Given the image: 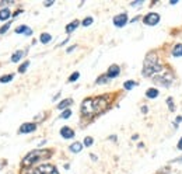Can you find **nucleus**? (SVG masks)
<instances>
[{
	"mask_svg": "<svg viewBox=\"0 0 182 174\" xmlns=\"http://www.w3.org/2000/svg\"><path fill=\"white\" fill-rule=\"evenodd\" d=\"M153 82L159 86L169 87L172 84V82H174V76L169 72H165L164 74H156V76H153Z\"/></svg>",
	"mask_w": 182,
	"mask_h": 174,
	"instance_id": "3",
	"label": "nucleus"
},
{
	"mask_svg": "<svg viewBox=\"0 0 182 174\" xmlns=\"http://www.w3.org/2000/svg\"><path fill=\"white\" fill-rule=\"evenodd\" d=\"M10 16H11V13L8 8H2V10H0V20H2V21H7V20L10 19Z\"/></svg>",
	"mask_w": 182,
	"mask_h": 174,
	"instance_id": "17",
	"label": "nucleus"
},
{
	"mask_svg": "<svg viewBox=\"0 0 182 174\" xmlns=\"http://www.w3.org/2000/svg\"><path fill=\"white\" fill-rule=\"evenodd\" d=\"M27 30H28V27H27V25H20V27H17V28H16V32H17V34H25Z\"/></svg>",
	"mask_w": 182,
	"mask_h": 174,
	"instance_id": "25",
	"label": "nucleus"
},
{
	"mask_svg": "<svg viewBox=\"0 0 182 174\" xmlns=\"http://www.w3.org/2000/svg\"><path fill=\"white\" fill-rule=\"evenodd\" d=\"M44 6H45V7H50V6H53V2H45Z\"/></svg>",
	"mask_w": 182,
	"mask_h": 174,
	"instance_id": "34",
	"label": "nucleus"
},
{
	"mask_svg": "<svg viewBox=\"0 0 182 174\" xmlns=\"http://www.w3.org/2000/svg\"><path fill=\"white\" fill-rule=\"evenodd\" d=\"M139 19H140V17H135V19H132V20H130V23H136Z\"/></svg>",
	"mask_w": 182,
	"mask_h": 174,
	"instance_id": "40",
	"label": "nucleus"
},
{
	"mask_svg": "<svg viewBox=\"0 0 182 174\" xmlns=\"http://www.w3.org/2000/svg\"><path fill=\"white\" fill-rule=\"evenodd\" d=\"M79 76H80V73H79V72H74V73H71L70 74V77H69V82H76V80L77 79H79Z\"/></svg>",
	"mask_w": 182,
	"mask_h": 174,
	"instance_id": "28",
	"label": "nucleus"
},
{
	"mask_svg": "<svg viewBox=\"0 0 182 174\" xmlns=\"http://www.w3.org/2000/svg\"><path fill=\"white\" fill-rule=\"evenodd\" d=\"M92 21H94V19H92V17H86V19L83 20L81 24L84 27H88V25H91V24H92Z\"/></svg>",
	"mask_w": 182,
	"mask_h": 174,
	"instance_id": "27",
	"label": "nucleus"
},
{
	"mask_svg": "<svg viewBox=\"0 0 182 174\" xmlns=\"http://www.w3.org/2000/svg\"><path fill=\"white\" fill-rule=\"evenodd\" d=\"M71 104H73V100L71 98H66V100H62L60 103L58 104V108L59 110H66L67 107H70Z\"/></svg>",
	"mask_w": 182,
	"mask_h": 174,
	"instance_id": "15",
	"label": "nucleus"
},
{
	"mask_svg": "<svg viewBox=\"0 0 182 174\" xmlns=\"http://www.w3.org/2000/svg\"><path fill=\"white\" fill-rule=\"evenodd\" d=\"M4 163H6V161H4V160H2V159H0V170H2V167L4 166Z\"/></svg>",
	"mask_w": 182,
	"mask_h": 174,
	"instance_id": "38",
	"label": "nucleus"
},
{
	"mask_svg": "<svg viewBox=\"0 0 182 174\" xmlns=\"http://www.w3.org/2000/svg\"><path fill=\"white\" fill-rule=\"evenodd\" d=\"M10 25H11V23H10V21H8L7 24H6V25H3L2 28H0V34H4V32L7 31L8 28H10Z\"/></svg>",
	"mask_w": 182,
	"mask_h": 174,
	"instance_id": "30",
	"label": "nucleus"
},
{
	"mask_svg": "<svg viewBox=\"0 0 182 174\" xmlns=\"http://www.w3.org/2000/svg\"><path fill=\"white\" fill-rule=\"evenodd\" d=\"M143 4H144V2H132L130 3L132 7H137V6H143Z\"/></svg>",
	"mask_w": 182,
	"mask_h": 174,
	"instance_id": "31",
	"label": "nucleus"
},
{
	"mask_svg": "<svg viewBox=\"0 0 182 174\" xmlns=\"http://www.w3.org/2000/svg\"><path fill=\"white\" fill-rule=\"evenodd\" d=\"M83 143H80V142H74V143H71L70 146H69V149H70V152H73V153H79V152H81L83 150Z\"/></svg>",
	"mask_w": 182,
	"mask_h": 174,
	"instance_id": "14",
	"label": "nucleus"
},
{
	"mask_svg": "<svg viewBox=\"0 0 182 174\" xmlns=\"http://www.w3.org/2000/svg\"><path fill=\"white\" fill-rule=\"evenodd\" d=\"M174 161H177V163H178V161H182V157L181 159H174V160H172V163H174Z\"/></svg>",
	"mask_w": 182,
	"mask_h": 174,
	"instance_id": "41",
	"label": "nucleus"
},
{
	"mask_svg": "<svg viewBox=\"0 0 182 174\" xmlns=\"http://www.w3.org/2000/svg\"><path fill=\"white\" fill-rule=\"evenodd\" d=\"M70 117H71V111L70 110H65L63 112L60 114V118L62 119H67V118H70Z\"/></svg>",
	"mask_w": 182,
	"mask_h": 174,
	"instance_id": "26",
	"label": "nucleus"
},
{
	"mask_svg": "<svg viewBox=\"0 0 182 174\" xmlns=\"http://www.w3.org/2000/svg\"><path fill=\"white\" fill-rule=\"evenodd\" d=\"M39 41H41V44H44V45L49 44L50 41H52V35H50L49 32H42V34L39 35Z\"/></svg>",
	"mask_w": 182,
	"mask_h": 174,
	"instance_id": "13",
	"label": "nucleus"
},
{
	"mask_svg": "<svg viewBox=\"0 0 182 174\" xmlns=\"http://www.w3.org/2000/svg\"><path fill=\"white\" fill-rule=\"evenodd\" d=\"M60 135H62V138H65V139H71V138H74V131L71 129V128H69V127H63L60 129Z\"/></svg>",
	"mask_w": 182,
	"mask_h": 174,
	"instance_id": "11",
	"label": "nucleus"
},
{
	"mask_svg": "<svg viewBox=\"0 0 182 174\" xmlns=\"http://www.w3.org/2000/svg\"><path fill=\"white\" fill-rule=\"evenodd\" d=\"M32 174H59V173L56 171L55 166L42 164V166H38L35 169H32Z\"/></svg>",
	"mask_w": 182,
	"mask_h": 174,
	"instance_id": "5",
	"label": "nucleus"
},
{
	"mask_svg": "<svg viewBox=\"0 0 182 174\" xmlns=\"http://www.w3.org/2000/svg\"><path fill=\"white\" fill-rule=\"evenodd\" d=\"M167 106H168V108L171 112H175V104H174V100H172V97H168L167 98Z\"/></svg>",
	"mask_w": 182,
	"mask_h": 174,
	"instance_id": "22",
	"label": "nucleus"
},
{
	"mask_svg": "<svg viewBox=\"0 0 182 174\" xmlns=\"http://www.w3.org/2000/svg\"><path fill=\"white\" fill-rule=\"evenodd\" d=\"M172 56L174 58H182V44H177L172 46V51H171Z\"/></svg>",
	"mask_w": 182,
	"mask_h": 174,
	"instance_id": "12",
	"label": "nucleus"
},
{
	"mask_svg": "<svg viewBox=\"0 0 182 174\" xmlns=\"http://www.w3.org/2000/svg\"><path fill=\"white\" fill-rule=\"evenodd\" d=\"M119 73H121V68H119L118 65H111L108 69V72H107V76H108L109 79H115V77L119 76Z\"/></svg>",
	"mask_w": 182,
	"mask_h": 174,
	"instance_id": "10",
	"label": "nucleus"
},
{
	"mask_svg": "<svg viewBox=\"0 0 182 174\" xmlns=\"http://www.w3.org/2000/svg\"><path fill=\"white\" fill-rule=\"evenodd\" d=\"M37 129V124L35 122H25V124H23L21 127H20L18 132L20 133H31V132H34Z\"/></svg>",
	"mask_w": 182,
	"mask_h": 174,
	"instance_id": "9",
	"label": "nucleus"
},
{
	"mask_svg": "<svg viewBox=\"0 0 182 174\" xmlns=\"http://www.w3.org/2000/svg\"><path fill=\"white\" fill-rule=\"evenodd\" d=\"M21 13H23V10H18V11H16V13L13 14V17H17V16H18V14H21Z\"/></svg>",
	"mask_w": 182,
	"mask_h": 174,
	"instance_id": "36",
	"label": "nucleus"
},
{
	"mask_svg": "<svg viewBox=\"0 0 182 174\" xmlns=\"http://www.w3.org/2000/svg\"><path fill=\"white\" fill-rule=\"evenodd\" d=\"M109 80L111 79H109L107 74H102V76H100L97 80H95V83H97V84H105V83H108Z\"/></svg>",
	"mask_w": 182,
	"mask_h": 174,
	"instance_id": "20",
	"label": "nucleus"
},
{
	"mask_svg": "<svg viewBox=\"0 0 182 174\" xmlns=\"http://www.w3.org/2000/svg\"><path fill=\"white\" fill-rule=\"evenodd\" d=\"M107 106H108V100H107L105 95L94 98V107H95V111H97V112H100V111H104V110L107 108Z\"/></svg>",
	"mask_w": 182,
	"mask_h": 174,
	"instance_id": "7",
	"label": "nucleus"
},
{
	"mask_svg": "<svg viewBox=\"0 0 182 174\" xmlns=\"http://www.w3.org/2000/svg\"><path fill=\"white\" fill-rule=\"evenodd\" d=\"M159 90L157 89H147V91H146V97L150 98V100H153V98H157L159 97Z\"/></svg>",
	"mask_w": 182,
	"mask_h": 174,
	"instance_id": "16",
	"label": "nucleus"
},
{
	"mask_svg": "<svg viewBox=\"0 0 182 174\" xmlns=\"http://www.w3.org/2000/svg\"><path fill=\"white\" fill-rule=\"evenodd\" d=\"M92 143H94V139H92L91 136H86L84 138V142H83V145H84L86 148H90Z\"/></svg>",
	"mask_w": 182,
	"mask_h": 174,
	"instance_id": "24",
	"label": "nucleus"
},
{
	"mask_svg": "<svg viewBox=\"0 0 182 174\" xmlns=\"http://www.w3.org/2000/svg\"><path fill=\"white\" fill-rule=\"evenodd\" d=\"M142 112H143V114H147V112H148L147 106H143V107H142Z\"/></svg>",
	"mask_w": 182,
	"mask_h": 174,
	"instance_id": "33",
	"label": "nucleus"
},
{
	"mask_svg": "<svg viewBox=\"0 0 182 174\" xmlns=\"http://www.w3.org/2000/svg\"><path fill=\"white\" fill-rule=\"evenodd\" d=\"M81 112L86 117H92L94 114H97L94 107V98H86L81 103Z\"/></svg>",
	"mask_w": 182,
	"mask_h": 174,
	"instance_id": "4",
	"label": "nucleus"
},
{
	"mask_svg": "<svg viewBox=\"0 0 182 174\" xmlns=\"http://www.w3.org/2000/svg\"><path fill=\"white\" fill-rule=\"evenodd\" d=\"M177 148H178V150H182V138L179 140H178V145H177Z\"/></svg>",
	"mask_w": 182,
	"mask_h": 174,
	"instance_id": "32",
	"label": "nucleus"
},
{
	"mask_svg": "<svg viewBox=\"0 0 182 174\" xmlns=\"http://www.w3.org/2000/svg\"><path fill=\"white\" fill-rule=\"evenodd\" d=\"M14 77V74H6V76H2L0 77V83H8L11 82Z\"/></svg>",
	"mask_w": 182,
	"mask_h": 174,
	"instance_id": "23",
	"label": "nucleus"
},
{
	"mask_svg": "<svg viewBox=\"0 0 182 174\" xmlns=\"http://www.w3.org/2000/svg\"><path fill=\"white\" fill-rule=\"evenodd\" d=\"M48 157H50V150H48V149H37V150L29 152L28 155L24 157L23 166L31 167L32 164H35L37 161L42 160V159H48Z\"/></svg>",
	"mask_w": 182,
	"mask_h": 174,
	"instance_id": "2",
	"label": "nucleus"
},
{
	"mask_svg": "<svg viewBox=\"0 0 182 174\" xmlns=\"http://www.w3.org/2000/svg\"><path fill=\"white\" fill-rule=\"evenodd\" d=\"M59 95H60V93H58V94H56L55 97H53V100H58V98H59Z\"/></svg>",
	"mask_w": 182,
	"mask_h": 174,
	"instance_id": "42",
	"label": "nucleus"
},
{
	"mask_svg": "<svg viewBox=\"0 0 182 174\" xmlns=\"http://www.w3.org/2000/svg\"><path fill=\"white\" fill-rule=\"evenodd\" d=\"M160 14L159 13H148V14H146L144 17H143V23L146 24V25H150V27H153V25H157V24L160 23Z\"/></svg>",
	"mask_w": 182,
	"mask_h": 174,
	"instance_id": "6",
	"label": "nucleus"
},
{
	"mask_svg": "<svg viewBox=\"0 0 182 174\" xmlns=\"http://www.w3.org/2000/svg\"><path fill=\"white\" fill-rule=\"evenodd\" d=\"M79 25H80V23L77 21V20H74V21H71L70 24H67V25H66V32H67V34H71V32H73Z\"/></svg>",
	"mask_w": 182,
	"mask_h": 174,
	"instance_id": "18",
	"label": "nucleus"
},
{
	"mask_svg": "<svg viewBox=\"0 0 182 174\" xmlns=\"http://www.w3.org/2000/svg\"><path fill=\"white\" fill-rule=\"evenodd\" d=\"M163 72V66L159 63V58L156 53H147V56L144 58V63H143V74L146 77L156 76V73Z\"/></svg>",
	"mask_w": 182,
	"mask_h": 174,
	"instance_id": "1",
	"label": "nucleus"
},
{
	"mask_svg": "<svg viewBox=\"0 0 182 174\" xmlns=\"http://www.w3.org/2000/svg\"><path fill=\"white\" fill-rule=\"evenodd\" d=\"M76 49V45H73V46H70V48H67V53H70L71 51H74Z\"/></svg>",
	"mask_w": 182,
	"mask_h": 174,
	"instance_id": "35",
	"label": "nucleus"
},
{
	"mask_svg": "<svg viewBox=\"0 0 182 174\" xmlns=\"http://www.w3.org/2000/svg\"><path fill=\"white\" fill-rule=\"evenodd\" d=\"M24 51H17V52L13 53V56H11V62H18L21 58H24Z\"/></svg>",
	"mask_w": 182,
	"mask_h": 174,
	"instance_id": "19",
	"label": "nucleus"
},
{
	"mask_svg": "<svg viewBox=\"0 0 182 174\" xmlns=\"http://www.w3.org/2000/svg\"><path fill=\"white\" fill-rule=\"evenodd\" d=\"M127 21H129V19H127L126 13H121V14H118V16L114 17V25L119 27V28H122V27L126 25Z\"/></svg>",
	"mask_w": 182,
	"mask_h": 174,
	"instance_id": "8",
	"label": "nucleus"
},
{
	"mask_svg": "<svg viewBox=\"0 0 182 174\" xmlns=\"http://www.w3.org/2000/svg\"><path fill=\"white\" fill-rule=\"evenodd\" d=\"M175 122H177V124H178V122H182V115L181 117H177V121H175Z\"/></svg>",
	"mask_w": 182,
	"mask_h": 174,
	"instance_id": "39",
	"label": "nucleus"
},
{
	"mask_svg": "<svg viewBox=\"0 0 182 174\" xmlns=\"http://www.w3.org/2000/svg\"><path fill=\"white\" fill-rule=\"evenodd\" d=\"M135 86H136V82H133V80H126V82L123 83V89L125 90H132Z\"/></svg>",
	"mask_w": 182,
	"mask_h": 174,
	"instance_id": "21",
	"label": "nucleus"
},
{
	"mask_svg": "<svg viewBox=\"0 0 182 174\" xmlns=\"http://www.w3.org/2000/svg\"><path fill=\"white\" fill-rule=\"evenodd\" d=\"M25 35H32V30H31V28H28V30H27Z\"/></svg>",
	"mask_w": 182,
	"mask_h": 174,
	"instance_id": "37",
	"label": "nucleus"
},
{
	"mask_svg": "<svg viewBox=\"0 0 182 174\" xmlns=\"http://www.w3.org/2000/svg\"><path fill=\"white\" fill-rule=\"evenodd\" d=\"M28 66H29V62H28V61H27V62H24V63H23L21 66H20L18 72H20V73H24V72H25L27 69H28Z\"/></svg>",
	"mask_w": 182,
	"mask_h": 174,
	"instance_id": "29",
	"label": "nucleus"
}]
</instances>
